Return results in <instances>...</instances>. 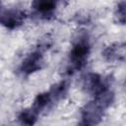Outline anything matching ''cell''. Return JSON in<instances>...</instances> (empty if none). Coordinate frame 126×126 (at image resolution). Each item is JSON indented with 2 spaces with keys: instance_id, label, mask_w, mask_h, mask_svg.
Segmentation results:
<instances>
[{
  "instance_id": "6da1fadb",
  "label": "cell",
  "mask_w": 126,
  "mask_h": 126,
  "mask_svg": "<svg viewBox=\"0 0 126 126\" xmlns=\"http://www.w3.org/2000/svg\"><path fill=\"white\" fill-rule=\"evenodd\" d=\"M90 51L91 45L89 43V40L87 38L79 39L73 45L69 54V63L71 68L74 70L82 69L88 61Z\"/></svg>"
},
{
  "instance_id": "7a4b0ae2",
  "label": "cell",
  "mask_w": 126,
  "mask_h": 126,
  "mask_svg": "<svg viewBox=\"0 0 126 126\" xmlns=\"http://www.w3.org/2000/svg\"><path fill=\"white\" fill-rule=\"evenodd\" d=\"M83 87L87 93L94 96L109 90L107 82L100 75L94 73H89L85 76L83 79Z\"/></svg>"
},
{
  "instance_id": "3957f363",
  "label": "cell",
  "mask_w": 126,
  "mask_h": 126,
  "mask_svg": "<svg viewBox=\"0 0 126 126\" xmlns=\"http://www.w3.org/2000/svg\"><path fill=\"white\" fill-rule=\"evenodd\" d=\"M106 107H104L100 102L94 99L89 102L82 111V119L85 124L94 125L100 121L103 115V111Z\"/></svg>"
},
{
  "instance_id": "277c9868",
  "label": "cell",
  "mask_w": 126,
  "mask_h": 126,
  "mask_svg": "<svg viewBox=\"0 0 126 126\" xmlns=\"http://www.w3.org/2000/svg\"><path fill=\"white\" fill-rule=\"evenodd\" d=\"M25 13L20 10L6 9L0 11V25L7 29H16L25 22Z\"/></svg>"
},
{
  "instance_id": "5b68a950",
  "label": "cell",
  "mask_w": 126,
  "mask_h": 126,
  "mask_svg": "<svg viewBox=\"0 0 126 126\" xmlns=\"http://www.w3.org/2000/svg\"><path fill=\"white\" fill-rule=\"evenodd\" d=\"M43 56L39 51H33L25 57L23 60L20 70L25 75H31L39 71L43 66Z\"/></svg>"
},
{
  "instance_id": "8992f818",
  "label": "cell",
  "mask_w": 126,
  "mask_h": 126,
  "mask_svg": "<svg viewBox=\"0 0 126 126\" xmlns=\"http://www.w3.org/2000/svg\"><path fill=\"white\" fill-rule=\"evenodd\" d=\"M125 56V47L123 44H113L106 47L103 51V57L108 61L123 60Z\"/></svg>"
},
{
  "instance_id": "52a82bcc",
  "label": "cell",
  "mask_w": 126,
  "mask_h": 126,
  "mask_svg": "<svg viewBox=\"0 0 126 126\" xmlns=\"http://www.w3.org/2000/svg\"><path fill=\"white\" fill-rule=\"evenodd\" d=\"M32 7L38 14L46 16L51 14L54 11L56 7V1L55 0H33Z\"/></svg>"
},
{
  "instance_id": "ba28073f",
  "label": "cell",
  "mask_w": 126,
  "mask_h": 126,
  "mask_svg": "<svg viewBox=\"0 0 126 126\" xmlns=\"http://www.w3.org/2000/svg\"><path fill=\"white\" fill-rule=\"evenodd\" d=\"M54 99L51 92H44L41 94H38L36 95V97L33 100V104H32V108L34 110H36L37 112H39L40 110L44 109L45 107H47L50 102Z\"/></svg>"
},
{
  "instance_id": "9c48e42d",
  "label": "cell",
  "mask_w": 126,
  "mask_h": 126,
  "mask_svg": "<svg viewBox=\"0 0 126 126\" xmlns=\"http://www.w3.org/2000/svg\"><path fill=\"white\" fill-rule=\"evenodd\" d=\"M37 114L38 112L36 110H34L32 107L29 108V109H25L23 110L20 115H19V120L21 121L22 124H27V125H32L33 123H35L36 118H37Z\"/></svg>"
},
{
  "instance_id": "30bf717a",
  "label": "cell",
  "mask_w": 126,
  "mask_h": 126,
  "mask_svg": "<svg viewBox=\"0 0 126 126\" xmlns=\"http://www.w3.org/2000/svg\"><path fill=\"white\" fill-rule=\"evenodd\" d=\"M116 17L118 18V22L121 24L125 23V4L124 1L118 4V7L116 9Z\"/></svg>"
}]
</instances>
